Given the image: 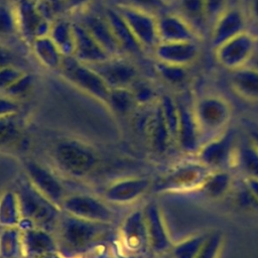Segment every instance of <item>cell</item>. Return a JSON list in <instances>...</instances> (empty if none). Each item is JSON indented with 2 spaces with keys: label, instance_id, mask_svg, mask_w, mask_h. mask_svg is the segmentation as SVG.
<instances>
[{
  "label": "cell",
  "instance_id": "cell-1",
  "mask_svg": "<svg viewBox=\"0 0 258 258\" xmlns=\"http://www.w3.org/2000/svg\"><path fill=\"white\" fill-rule=\"evenodd\" d=\"M55 230L57 250L63 256L74 258L85 254L106 238L111 226L108 223L89 221L63 212Z\"/></svg>",
  "mask_w": 258,
  "mask_h": 258
},
{
  "label": "cell",
  "instance_id": "cell-2",
  "mask_svg": "<svg viewBox=\"0 0 258 258\" xmlns=\"http://www.w3.org/2000/svg\"><path fill=\"white\" fill-rule=\"evenodd\" d=\"M15 194L18 200L21 220L26 221L24 228L36 227L48 232L51 229H56L61 209L40 194L28 178L18 183Z\"/></svg>",
  "mask_w": 258,
  "mask_h": 258
},
{
  "label": "cell",
  "instance_id": "cell-3",
  "mask_svg": "<svg viewBox=\"0 0 258 258\" xmlns=\"http://www.w3.org/2000/svg\"><path fill=\"white\" fill-rule=\"evenodd\" d=\"M52 157L62 172L76 178L89 175L99 162L97 152L87 143L77 139L59 140L53 147Z\"/></svg>",
  "mask_w": 258,
  "mask_h": 258
},
{
  "label": "cell",
  "instance_id": "cell-4",
  "mask_svg": "<svg viewBox=\"0 0 258 258\" xmlns=\"http://www.w3.org/2000/svg\"><path fill=\"white\" fill-rule=\"evenodd\" d=\"M58 72L69 83L103 104H107L110 88L89 64L77 59L74 55L63 56Z\"/></svg>",
  "mask_w": 258,
  "mask_h": 258
},
{
  "label": "cell",
  "instance_id": "cell-5",
  "mask_svg": "<svg viewBox=\"0 0 258 258\" xmlns=\"http://www.w3.org/2000/svg\"><path fill=\"white\" fill-rule=\"evenodd\" d=\"M237 134L234 129L226 128L221 133L205 141L197 151V159L210 170L227 169L237 161Z\"/></svg>",
  "mask_w": 258,
  "mask_h": 258
},
{
  "label": "cell",
  "instance_id": "cell-6",
  "mask_svg": "<svg viewBox=\"0 0 258 258\" xmlns=\"http://www.w3.org/2000/svg\"><path fill=\"white\" fill-rule=\"evenodd\" d=\"M194 112L203 134H219L227 128L231 119L232 107L229 101L219 94H207L197 100Z\"/></svg>",
  "mask_w": 258,
  "mask_h": 258
},
{
  "label": "cell",
  "instance_id": "cell-7",
  "mask_svg": "<svg viewBox=\"0 0 258 258\" xmlns=\"http://www.w3.org/2000/svg\"><path fill=\"white\" fill-rule=\"evenodd\" d=\"M257 46V37L245 30L213 49V52L216 61L222 68L232 72L248 66Z\"/></svg>",
  "mask_w": 258,
  "mask_h": 258
},
{
  "label": "cell",
  "instance_id": "cell-8",
  "mask_svg": "<svg viewBox=\"0 0 258 258\" xmlns=\"http://www.w3.org/2000/svg\"><path fill=\"white\" fill-rule=\"evenodd\" d=\"M89 66L104 80L110 89L130 88L141 77L138 61L127 55L111 56Z\"/></svg>",
  "mask_w": 258,
  "mask_h": 258
},
{
  "label": "cell",
  "instance_id": "cell-9",
  "mask_svg": "<svg viewBox=\"0 0 258 258\" xmlns=\"http://www.w3.org/2000/svg\"><path fill=\"white\" fill-rule=\"evenodd\" d=\"M13 4L18 31L27 47L35 38L48 35L51 21L42 15L36 0H15Z\"/></svg>",
  "mask_w": 258,
  "mask_h": 258
},
{
  "label": "cell",
  "instance_id": "cell-10",
  "mask_svg": "<svg viewBox=\"0 0 258 258\" xmlns=\"http://www.w3.org/2000/svg\"><path fill=\"white\" fill-rule=\"evenodd\" d=\"M112 6L117 9V11L126 21L144 50L151 54L155 46L159 43L157 16L133 7Z\"/></svg>",
  "mask_w": 258,
  "mask_h": 258
},
{
  "label": "cell",
  "instance_id": "cell-11",
  "mask_svg": "<svg viewBox=\"0 0 258 258\" xmlns=\"http://www.w3.org/2000/svg\"><path fill=\"white\" fill-rule=\"evenodd\" d=\"M73 15L72 17L82 23L111 56L124 55L104 12V8L96 9L90 6Z\"/></svg>",
  "mask_w": 258,
  "mask_h": 258
},
{
  "label": "cell",
  "instance_id": "cell-12",
  "mask_svg": "<svg viewBox=\"0 0 258 258\" xmlns=\"http://www.w3.org/2000/svg\"><path fill=\"white\" fill-rule=\"evenodd\" d=\"M61 211L72 216L95 222L110 224L114 219L113 211L102 200L93 196L79 194L66 197Z\"/></svg>",
  "mask_w": 258,
  "mask_h": 258
},
{
  "label": "cell",
  "instance_id": "cell-13",
  "mask_svg": "<svg viewBox=\"0 0 258 258\" xmlns=\"http://www.w3.org/2000/svg\"><path fill=\"white\" fill-rule=\"evenodd\" d=\"M24 168L27 178L32 185L47 200L61 209V205L66 199V192L56 176L45 166L34 160H26L24 162Z\"/></svg>",
  "mask_w": 258,
  "mask_h": 258
},
{
  "label": "cell",
  "instance_id": "cell-14",
  "mask_svg": "<svg viewBox=\"0 0 258 258\" xmlns=\"http://www.w3.org/2000/svg\"><path fill=\"white\" fill-rule=\"evenodd\" d=\"M246 25L247 16L245 11L239 6H229L211 27L210 40L212 48H217L227 40L247 30Z\"/></svg>",
  "mask_w": 258,
  "mask_h": 258
},
{
  "label": "cell",
  "instance_id": "cell-15",
  "mask_svg": "<svg viewBox=\"0 0 258 258\" xmlns=\"http://www.w3.org/2000/svg\"><path fill=\"white\" fill-rule=\"evenodd\" d=\"M151 54L156 61L190 68L201 56V46L199 41L159 42Z\"/></svg>",
  "mask_w": 258,
  "mask_h": 258
},
{
  "label": "cell",
  "instance_id": "cell-16",
  "mask_svg": "<svg viewBox=\"0 0 258 258\" xmlns=\"http://www.w3.org/2000/svg\"><path fill=\"white\" fill-rule=\"evenodd\" d=\"M159 42L199 41L202 35L182 16L168 10L157 16Z\"/></svg>",
  "mask_w": 258,
  "mask_h": 258
},
{
  "label": "cell",
  "instance_id": "cell-17",
  "mask_svg": "<svg viewBox=\"0 0 258 258\" xmlns=\"http://www.w3.org/2000/svg\"><path fill=\"white\" fill-rule=\"evenodd\" d=\"M149 248L156 254L168 253L173 242L168 233L159 205L151 201L143 209Z\"/></svg>",
  "mask_w": 258,
  "mask_h": 258
},
{
  "label": "cell",
  "instance_id": "cell-18",
  "mask_svg": "<svg viewBox=\"0 0 258 258\" xmlns=\"http://www.w3.org/2000/svg\"><path fill=\"white\" fill-rule=\"evenodd\" d=\"M210 171L198 159L196 161H185L178 164L167 174L162 187L168 190L199 189Z\"/></svg>",
  "mask_w": 258,
  "mask_h": 258
},
{
  "label": "cell",
  "instance_id": "cell-19",
  "mask_svg": "<svg viewBox=\"0 0 258 258\" xmlns=\"http://www.w3.org/2000/svg\"><path fill=\"white\" fill-rule=\"evenodd\" d=\"M104 12L109 20V23L119 43L122 53L124 55L136 59L137 61L140 58L144 57V55L147 54V52L139 43V41L129 28L126 21L117 11V9L114 6L107 4L104 7Z\"/></svg>",
  "mask_w": 258,
  "mask_h": 258
},
{
  "label": "cell",
  "instance_id": "cell-20",
  "mask_svg": "<svg viewBox=\"0 0 258 258\" xmlns=\"http://www.w3.org/2000/svg\"><path fill=\"white\" fill-rule=\"evenodd\" d=\"M178 108V128L175 142L185 153H197L202 145V133L198 125L194 107L176 101Z\"/></svg>",
  "mask_w": 258,
  "mask_h": 258
},
{
  "label": "cell",
  "instance_id": "cell-21",
  "mask_svg": "<svg viewBox=\"0 0 258 258\" xmlns=\"http://www.w3.org/2000/svg\"><path fill=\"white\" fill-rule=\"evenodd\" d=\"M123 245L133 253H144L149 248L147 229L143 210L129 214L121 227Z\"/></svg>",
  "mask_w": 258,
  "mask_h": 258
},
{
  "label": "cell",
  "instance_id": "cell-22",
  "mask_svg": "<svg viewBox=\"0 0 258 258\" xmlns=\"http://www.w3.org/2000/svg\"><path fill=\"white\" fill-rule=\"evenodd\" d=\"M147 177H127L110 184L104 191V200L113 204H128L138 200L150 187Z\"/></svg>",
  "mask_w": 258,
  "mask_h": 258
},
{
  "label": "cell",
  "instance_id": "cell-23",
  "mask_svg": "<svg viewBox=\"0 0 258 258\" xmlns=\"http://www.w3.org/2000/svg\"><path fill=\"white\" fill-rule=\"evenodd\" d=\"M73 22L75 34V50L73 55L77 59L87 64H91L111 57V55L82 25V23L75 18H73Z\"/></svg>",
  "mask_w": 258,
  "mask_h": 258
},
{
  "label": "cell",
  "instance_id": "cell-24",
  "mask_svg": "<svg viewBox=\"0 0 258 258\" xmlns=\"http://www.w3.org/2000/svg\"><path fill=\"white\" fill-rule=\"evenodd\" d=\"M22 249L27 256L42 257L54 252L56 247L55 240L49 235V232L36 227L23 228Z\"/></svg>",
  "mask_w": 258,
  "mask_h": 258
},
{
  "label": "cell",
  "instance_id": "cell-25",
  "mask_svg": "<svg viewBox=\"0 0 258 258\" xmlns=\"http://www.w3.org/2000/svg\"><path fill=\"white\" fill-rule=\"evenodd\" d=\"M230 85L234 93L248 102H258V71L250 66L231 72Z\"/></svg>",
  "mask_w": 258,
  "mask_h": 258
},
{
  "label": "cell",
  "instance_id": "cell-26",
  "mask_svg": "<svg viewBox=\"0 0 258 258\" xmlns=\"http://www.w3.org/2000/svg\"><path fill=\"white\" fill-rule=\"evenodd\" d=\"M48 36L53 40L63 56L74 54L75 34L72 16L69 14H60L56 16L51 21Z\"/></svg>",
  "mask_w": 258,
  "mask_h": 258
},
{
  "label": "cell",
  "instance_id": "cell-27",
  "mask_svg": "<svg viewBox=\"0 0 258 258\" xmlns=\"http://www.w3.org/2000/svg\"><path fill=\"white\" fill-rule=\"evenodd\" d=\"M28 47L41 66L58 72L63 59V54L48 35L35 38Z\"/></svg>",
  "mask_w": 258,
  "mask_h": 258
},
{
  "label": "cell",
  "instance_id": "cell-28",
  "mask_svg": "<svg viewBox=\"0 0 258 258\" xmlns=\"http://www.w3.org/2000/svg\"><path fill=\"white\" fill-rule=\"evenodd\" d=\"M233 186L232 174L227 169L211 170L199 190L210 200L224 198Z\"/></svg>",
  "mask_w": 258,
  "mask_h": 258
},
{
  "label": "cell",
  "instance_id": "cell-29",
  "mask_svg": "<svg viewBox=\"0 0 258 258\" xmlns=\"http://www.w3.org/2000/svg\"><path fill=\"white\" fill-rule=\"evenodd\" d=\"M170 10L175 11L182 16L201 35L205 28L208 27L205 12V0H176Z\"/></svg>",
  "mask_w": 258,
  "mask_h": 258
},
{
  "label": "cell",
  "instance_id": "cell-30",
  "mask_svg": "<svg viewBox=\"0 0 258 258\" xmlns=\"http://www.w3.org/2000/svg\"><path fill=\"white\" fill-rule=\"evenodd\" d=\"M20 41L23 42L18 31L14 4L3 0L0 2V43L18 44Z\"/></svg>",
  "mask_w": 258,
  "mask_h": 258
},
{
  "label": "cell",
  "instance_id": "cell-31",
  "mask_svg": "<svg viewBox=\"0 0 258 258\" xmlns=\"http://www.w3.org/2000/svg\"><path fill=\"white\" fill-rule=\"evenodd\" d=\"M148 129L152 148L159 153L165 151L169 141L172 139L165 124L158 100L156 102L155 109L151 116V119L149 120Z\"/></svg>",
  "mask_w": 258,
  "mask_h": 258
},
{
  "label": "cell",
  "instance_id": "cell-32",
  "mask_svg": "<svg viewBox=\"0 0 258 258\" xmlns=\"http://www.w3.org/2000/svg\"><path fill=\"white\" fill-rule=\"evenodd\" d=\"M210 232H200L189 235L172 244L170 258H196L205 244Z\"/></svg>",
  "mask_w": 258,
  "mask_h": 258
},
{
  "label": "cell",
  "instance_id": "cell-33",
  "mask_svg": "<svg viewBox=\"0 0 258 258\" xmlns=\"http://www.w3.org/2000/svg\"><path fill=\"white\" fill-rule=\"evenodd\" d=\"M106 105L118 116H127L138 106L130 88L110 89Z\"/></svg>",
  "mask_w": 258,
  "mask_h": 258
},
{
  "label": "cell",
  "instance_id": "cell-34",
  "mask_svg": "<svg viewBox=\"0 0 258 258\" xmlns=\"http://www.w3.org/2000/svg\"><path fill=\"white\" fill-rule=\"evenodd\" d=\"M153 69L164 83L173 87H180L187 83L189 79V67L168 64L154 60Z\"/></svg>",
  "mask_w": 258,
  "mask_h": 258
},
{
  "label": "cell",
  "instance_id": "cell-35",
  "mask_svg": "<svg viewBox=\"0 0 258 258\" xmlns=\"http://www.w3.org/2000/svg\"><path fill=\"white\" fill-rule=\"evenodd\" d=\"M237 163L245 173V177L258 178V150L250 141L238 146Z\"/></svg>",
  "mask_w": 258,
  "mask_h": 258
},
{
  "label": "cell",
  "instance_id": "cell-36",
  "mask_svg": "<svg viewBox=\"0 0 258 258\" xmlns=\"http://www.w3.org/2000/svg\"><path fill=\"white\" fill-rule=\"evenodd\" d=\"M21 250H23L21 232L14 227H7L1 235V258H16Z\"/></svg>",
  "mask_w": 258,
  "mask_h": 258
},
{
  "label": "cell",
  "instance_id": "cell-37",
  "mask_svg": "<svg viewBox=\"0 0 258 258\" xmlns=\"http://www.w3.org/2000/svg\"><path fill=\"white\" fill-rule=\"evenodd\" d=\"M158 101L170 137L175 141L178 128V108L176 100L169 95H162Z\"/></svg>",
  "mask_w": 258,
  "mask_h": 258
},
{
  "label": "cell",
  "instance_id": "cell-38",
  "mask_svg": "<svg viewBox=\"0 0 258 258\" xmlns=\"http://www.w3.org/2000/svg\"><path fill=\"white\" fill-rule=\"evenodd\" d=\"M107 2L110 5L141 9L156 16L170 10L164 0H107Z\"/></svg>",
  "mask_w": 258,
  "mask_h": 258
},
{
  "label": "cell",
  "instance_id": "cell-39",
  "mask_svg": "<svg viewBox=\"0 0 258 258\" xmlns=\"http://www.w3.org/2000/svg\"><path fill=\"white\" fill-rule=\"evenodd\" d=\"M3 209L0 210V224L7 227H14L21 220L18 200L14 192H7L3 199Z\"/></svg>",
  "mask_w": 258,
  "mask_h": 258
},
{
  "label": "cell",
  "instance_id": "cell-40",
  "mask_svg": "<svg viewBox=\"0 0 258 258\" xmlns=\"http://www.w3.org/2000/svg\"><path fill=\"white\" fill-rule=\"evenodd\" d=\"M8 66H15L29 71L27 59L18 44L0 43V69Z\"/></svg>",
  "mask_w": 258,
  "mask_h": 258
},
{
  "label": "cell",
  "instance_id": "cell-41",
  "mask_svg": "<svg viewBox=\"0 0 258 258\" xmlns=\"http://www.w3.org/2000/svg\"><path fill=\"white\" fill-rule=\"evenodd\" d=\"M35 85V75L31 71H26L16 82H14L4 93V95L21 101L27 97Z\"/></svg>",
  "mask_w": 258,
  "mask_h": 258
},
{
  "label": "cell",
  "instance_id": "cell-42",
  "mask_svg": "<svg viewBox=\"0 0 258 258\" xmlns=\"http://www.w3.org/2000/svg\"><path fill=\"white\" fill-rule=\"evenodd\" d=\"M18 113L0 117V146H6L14 142L20 133Z\"/></svg>",
  "mask_w": 258,
  "mask_h": 258
},
{
  "label": "cell",
  "instance_id": "cell-43",
  "mask_svg": "<svg viewBox=\"0 0 258 258\" xmlns=\"http://www.w3.org/2000/svg\"><path fill=\"white\" fill-rule=\"evenodd\" d=\"M224 234L221 231L210 232L205 244L196 258H220L224 247Z\"/></svg>",
  "mask_w": 258,
  "mask_h": 258
},
{
  "label": "cell",
  "instance_id": "cell-44",
  "mask_svg": "<svg viewBox=\"0 0 258 258\" xmlns=\"http://www.w3.org/2000/svg\"><path fill=\"white\" fill-rule=\"evenodd\" d=\"M138 106H146L156 100V93L152 85L142 76L130 87Z\"/></svg>",
  "mask_w": 258,
  "mask_h": 258
},
{
  "label": "cell",
  "instance_id": "cell-45",
  "mask_svg": "<svg viewBox=\"0 0 258 258\" xmlns=\"http://www.w3.org/2000/svg\"><path fill=\"white\" fill-rule=\"evenodd\" d=\"M27 70L15 66L0 69V93H4L14 82H16Z\"/></svg>",
  "mask_w": 258,
  "mask_h": 258
},
{
  "label": "cell",
  "instance_id": "cell-46",
  "mask_svg": "<svg viewBox=\"0 0 258 258\" xmlns=\"http://www.w3.org/2000/svg\"><path fill=\"white\" fill-rule=\"evenodd\" d=\"M229 7V0H205V12L208 26L212 27L217 18Z\"/></svg>",
  "mask_w": 258,
  "mask_h": 258
},
{
  "label": "cell",
  "instance_id": "cell-47",
  "mask_svg": "<svg viewBox=\"0 0 258 258\" xmlns=\"http://www.w3.org/2000/svg\"><path fill=\"white\" fill-rule=\"evenodd\" d=\"M235 198H236V203L239 207L258 211V202L255 200V198L252 196L250 190L247 188L244 181L242 186H239L237 188Z\"/></svg>",
  "mask_w": 258,
  "mask_h": 258
},
{
  "label": "cell",
  "instance_id": "cell-48",
  "mask_svg": "<svg viewBox=\"0 0 258 258\" xmlns=\"http://www.w3.org/2000/svg\"><path fill=\"white\" fill-rule=\"evenodd\" d=\"M20 101L12 99L0 93V117L19 113Z\"/></svg>",
  "mask_w": 258,
  "mask_h": 258
},
{
  "label": "cell",
  "instance_id": "cell-49",
  "mask_svg": "<svg viewBox=\"0 0 258 258\" xmlns=\"http://www.w3.org/2000/svg\"><path fill=\"white\" fill-rule=\"evenodd\" d=\"M96 0H62L63 11L66 14H76L94 4Z\"/></svg>",
  "mask_w": 258,
  "mask_h": 258
},
{
  "label": "cell",
  "instance_id": "cell-50",
  "mask_svg": "<svg viewBox=\"0 0 258 258\" xmlns=\"http://www.w3.org/2000/svg\"><path fill=\"white\" fill-rule=\"evenodd\" d=\"M244 183L247 186V188L250 190L252 196L255 198V200L258 202V178L253 177H245Z\"/></svg>",
  "mask_w": 258,
  "mask_h": 258
},
{
  "label": "cell",
  "instance_id": "cell-51",
  "mask_svg": "<svg viewBox=\"0 0 258 258\" xmlns=\"http://www.w3.org/2000/svg\"><path fill=\"white\" fill-rule=\"evenodd\" d=\"M247 14L253 21L258 23V0H249Z\"/></svg>",
  "mask_w": 258,
  "mask_h": 258
},
{
  "label": "cell",
  "instance_id": "cell-52",
  "mask_svg": "<svg viewBox=\"0 0 258 258\" xmlns=\"http://www.w3.org/2000/svg\"><path fill=\"white\" fill-rule=\"evenodd\" d=\"M51 7L53 8V10L55 11L56 15H60V14H66L63 11V6H62V0H46Z\"/></svg>",
  "mask_w": 258,
  "mask_h": 258
},
{
  "label": "cell",
  "instance_id": "cell-53",
  "mask_svg": "<svg viewBox=\"0 0 258 258\" xmlns=\"http://www.w3.org/2000/svg\"><path fill=\"white\" fill-rule=\"evenodd\" d=\"M249 141L258 150V130H251L249 132Z\"/></svg>",
  "mask_w": 258,
  "mask_h": 258
},
{
  "label": "cell",
  "instance_id": "cell-54",
  "mask_svg": "<svg viewBox=\"0 0 258 258\" xmlns=\"http://www.w3.org/2000/svg\"><path fill=\"white\" fill-rule=\"evenodd\" d=\"M248 66H250V67H252V68H254L255 70L258 71V46H257V48H256V50H255V52H254L250 62L248 63Z\"/></svg>",
  "mask_w": 258,
  "mask_h": 258
},
{
  "label": "cell",
  "instance_id": "cell-55",
  "mask_svg": "<svg viewBox=\"0 0 258 258\" xmlns=\"http://www.w3.org/2000/svg\"><path fill=\"white\" fill-rule=\"evenodd\" d=\"M1 1H3V0H0V2H1Z\"/></svg>",
  "mask_w": 258,
  "mask_h": 258
},
{
  "label": "cell",
  "instance_id": "cell-56",
  "mask_svg": "<svg viewBox=\"0 0 258 258\" xmlns=\"http://www.w3.org/2000/svg\"><path fill=\"white\" fill-rule=\"evenodd\" d=\"M36 1H38V0H36Z\"/></svg>",
  "mask_w": 258,
  "mask_h": 258
}]
</instances>
